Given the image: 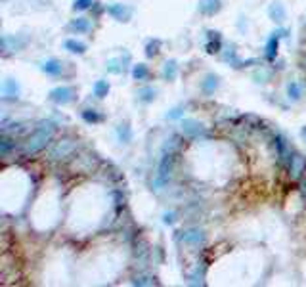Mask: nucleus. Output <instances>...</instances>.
<instances>
[{"mask_svg":"<svg viewBox=\"0 0 306 287\" xmlns=\"http://www.w3.org/2000/svg\"><path fill=\"white\" fill-rule=\"evenodd\" d=\"M63 48L71 54H77V56H82V54H86V44L77 40V38H67L65 43H63Z\"/></svg>","mask_w":306,"mask_h":287,"instance_id":"22","label":"nucleus"},{"mask_svg":"<svg viewBox=\"0 0 306 287\" xmlns=\"http://www.w3.org/2000/svg\"><path fill=\"white\" fill-rule=\"evenodd\" d=\"M48 98L50 102H54L56 105H67L71 102H75L77 98V90L69 85H61V87H56L48 92Z\"/></svg>","mask_w":306,"mask_h":287,"instance_id":"4","label":"nucleus"},{"mask_svg":"<svg viewBox=\"0 0 306 287\" xmlns=\"http://www.w3.org/2000/svg\"><path fill=\"white\" fill-rule=\"evenodd\" d=\"M77 148H79L77 140L61 138V140H58V142H54V146L50 148V151H48V159H50V161H58V163H61V161H69V159L75 157Z\"/></svg>","mask_w":306,"mask_h":287,"instance_id":"2","label":"nucleus"},{"mask_svg":"<svg viewBox=\"0 0 306 287\" xmlns=\"http://www.w3.org/2000/svg\"><path fill=\"white\" fill-rule=\"evenodd\" d=\"M274 144H276V153H278V163L281 167L287 169L289 161H291V155H293V149L287 144V140L283 138L281 134H276L274 136Z\"/></svg>","mask_w":306,"mask_h":287,"instance_id":"8","label":"nucleus"},{"mask_svg":"<svg viewBox=\"0 0 306 287\" xmlns=\"http://www.w3.org/2000/svg\"><path fill=\"white\" fill-rule=\"evenodd\" d=\"M197 10H199V14L207 16V18L216 16L220 10H222V0H199Z\"/></svg>","mask_w":306,"mask_h":287,"instance_id":"12","label":"nucleus"},{"mask_svg":"<svg viewBox=\"0 0 306 287\" xmlns=\"http://www.w3.org/2000/svg\"><path fill=\"white\" fill-rule=\"evenodd\" d=\"M105 12H107V14H109L113 19H117V21H122V23L130 21L132 14H134V10H132L128 4H122V2H113V4L105 6Z\"/></svg>","mask_w":306,"mask_h":287,"instance_id":"7","label":"nucleus"},{"mask_svg":"<svg viewBox=\"0 0 306 287\" xmlns=\"http://www.w3.org/2000/svg\"><path fill=\"white\" fill-rule=\"evenodd\" d=\"M130 75H132V78H134V80L144 83V80H148V78H149L151 71H149V67L146 65V63H134V65H132Z\"/></svg>","mask_w":306,"mask_h":287,"instance_id":"21","label":"nucleus"},{"mask_svg":"<svg viewBox=\"0 0 306 287\" xmlns=\"http://www.w3.org/2000/svg\"><path fill=\"white\" fill-rule=\"evenodd\" d=\"M220 87V77L218 75H214V73H209V75H205V78L201 80V92L205 96H212Z\"/></svg>","mask_w":306,"mask_h":287,"instance_id":"16","label":"nucleus"},{"mask_svg":"<svg viewBox=\"0 0 306 287\" xmlns=\"http://www.w3.org/2000/svg\"><path fill=\"white\" fill-rule=\"evenodd\" d=\"M300 191H302V195H304V201H306V178L300 180Z\"/></svg>","mask_w":306,"mask_h":287,"instance_id":"34","label":"nucleus"},{"mask_svg":"<svg viewBox=\"0 0 306 287\" xmlns=\"http://www.w3.org/2000/svg\"><path fill=\"white\" fill-rule=\"evenodd\" d=\"M287 173L293 180H302V176L306 174V157L297 153V151H293L291 161L287 165Z\"/></svg>","mask_w":306,"mask_h":287,"instance_id":"6","label":"nucleus"},{"mask_svg":"<svg viewBox=\"0 0 306 287\" xmlns=\"http://www.w3.org/2000/svg\"><path fill=\"white\" fill-rule=\"evenodd\" d=\"M283 36H287V29H276L270 35L268 43L264 46V58L268 61H276L278 58V50H280V40Z\"/></svg>","mask_w":306,"mask_h":287,"instance_id":"5","label":"nucleus"},{"mask_svg":"<svg viewBox=\"0 0 306 287\" xmlns=\"http://www.w3.org/2000/svg\"><path fill=\"white\" fill-rule=\"evenodd\" d=\"M40 71L50 75V77H60L63 73V61L56 60V58H50V60H44L40 63Z\"/></svg>","mask_w":306,"mask_h":287,"instance_id":"14","label":"nucleus"},{"mask_svg":"<svg viewBox=\"0 0 306 287\" xmlns=\"http://www.w3.org/2000/svg\"><path fill=\"white\" fill-rule=\"evenodd\" d=\"M176 239L188 247H199L205 243V234L201 230H186V232H178Z\"/></svg>","mask_w":306,"mask_h":287,"instance_id":"9","label":"nucleus"},{"mask_svg":"<svg viewBox=\"0 0 306 287\" xmlns=\"http://www.w3.org/2000/svg\"><path fill=\"white\" fill-rule=\"evenodd\" d=\"M163 222H165V224H172V222H174V213H165V215H163Z\"/></svg>","mask_w":306,"mask_h":287,"instance_id":"32","label":"nucleus"},{"mask_svg":"<svg viewBox=\"0 0 306 287\" xmlns=\"http://www.w3.org/2000/svg\"><path fill=\"white\" fill-rule=\"evenodd\" d=\"M94 4V0H75L73 2V10L75 12H84V10H90Z\"/></svg>","mask_w":306,"mask_h":287,"instance_id":"30","label":"nucleus"},{"mask_svg":"<svg viewBox=\"0 0 306 287\" xmlns=\"http://www.w3.org/2000/svg\"><path fill=\"white\" fill-rule=\"evenodd\" d=\"M109 90H111L109 80H105V78H98L96 83H94V87H92V94L96 96L98 100H104L105 96L109 94Z\"/></svg>","mask_w":306,"mask_h":287,"instance_id":"23","label":"nucleus"},{"mask_svg":"<svg viewBox=\"0 0 306 287\" xmlns=\"http://www.w3.org/2000/svg\"><path fill=\"white\" fill-rule=\"evenodd\" d=\"M132 283H134V285H155L157 281H155L153 276H148V274H138V276H134Z\"/></svg>","mask_w":306,"mask_h":287,"instance_id":"29","label":"nucleus"},{"mask_svg":"<svg viewBox=\"0 0 306 287\" xmlns=\"http://www.w3.org/2000/svg\"><path fill=\"white\" fill-rule=\"evenodd\" d=\"M182 115H184L182 109H180V107H176V109H172L170 113H166V119H180Z\"/></svg>","mask_w":306,"mask_h":287,"instance_id":"31","label":"nucleus"},{"mask_svg":"<svg viewBox=\"0 0 306 287\" xmlns=\"http://www.w3.org/2000/svg\"><path fill=\"white\" fill-rule=\"evenodd\" d=\"M92 157H94V155H92ZM92 157H90V155L77 157V161H75V169H77L79 173H82V174L92 173V171H94V165H92Z\"/></svg>","mask_w":306,"mask_h":287,"instance_id":"25","label":"nucleus"},{"mask_svg":"<svg viewBox=\"0 0 306 287\" xmlns=\"http://www.w3.org/2000/svg\"><path fill=\"white\" fill-rule=\"evenodd\" d=\"M174 155H176V151L163 149V157H161L157 176H155V188H157V190H161V186H165V184L168 182V176L172 173V165H174Z\"/></svg>","mask_w":306,"mask_h":287,"instance_id":"3","label":"nucleus"},{"mask_svg":"<svg viewBox=\"0 0 306 287\" xmlns=\"http://www.w3.org/2000/svg\"><path fill=\"white\" fill-rule=\"evenodd\" d=\"M54 134H56V122L52 121L38 122V127L29 134V138H27L25 144H23V153H25V155H36V153H40V151L46 149V146L52 142Z\"/></svg>","mask_w":306,"mask_h":287,"instance_id":"1","label":"nucleus"},{"mask_svg":"<svg viewBox=\"0 0 306 287\" xmlns=\"http://www.w3.org/2000/svg\"><path fill=\"white\" fill-rule=\"evenodd\" d=\"M117 138H119L121 144H130L132 142V129L128 122H121L117 127Z\"/></svg>","mask_w":306,"mask_h":287,"instance_id":"26","label":"nucleus"},{"mask_svg":"<svg viewBox=\"0 0 306 287\" xmlns=\"http://www.w3.org/2000/svg\"><path fill=\"white\" fill-rule=\"evenodd\" d=\"M161 48H163V40L161 38H149L148 43H146L144 52H146L148 58H157L159 54H161Z\"/></svg>","mask_w":306,"mask_h":287,"instance_id":"24","label":"nucleus"},{"mask_svg":"<svg viewBox=\"0 0 306 287\" xmlns=\"http://www.w3.org/2000/svg\"><path fill=\"white\" fill-rule=\"evenodd\" d=\"M300 96H302V88H300V85H298L297 80H289L287 83V98L289 100L298 102V100H300Z\"/></svg>","mask_w":306,"mask_h":287,"instance_id":"28","label":"nucleus"},{"mask_svg":"<svg viewBox=\"0 0 306 287\" xmlns=\"http://www.w3.org/2000/svg\"><path fill=\"white\" fill-rule=\"evenodd\" d=\"M130 60V54L126 52V56H124V60H122V56L121 58H111V60L105 63V69H107V73H113V75H121L122 71H124V61H128Z\"/></svg>","mask_w":306,"mask_h":287,"instance_id":"18","label":"nucleus"},{"mask_svg":"<svg viewBox=\"0 0 306 287\" xmlns=\"http://www.w3.org/2000/svg\"><path fill=\"white\" fill-rule=\"evenodd\" d=\"M92 8H94V14H96V18L98 16H100V14H102V12H104V6H102V4H100V2H94V4H92Z\"/></svg>","mask_w":306,"mask_h":287,"instance_id":"33","label":"nucleus"},{"mask_svg":"<svg viewBox=\"0 0 306 287\" xmlns=\"http://www.w3.org/2000/svg\"><path fill=\"white\" fill-rule=\"evenodd\" d=\"M268 18L274 21V23H283L287 19V10L281 4L280 0H274L268 6Z\"/></svg>","mask_w":306,"mask_h":287,"instance_id":"11","label":"nucleus"},{"mask_svg":"<svg viewBox=\"0 0 306 287\" xmlns=\"http://www.w3.org/2000/svg\"><path fill=\"white\" fill-rule=\"evenodd\" d=\"M69 31H73V33H77V35H86V33H90L92 31V21L88 18H75L69 21Z\"/></svg>","mask_w":306,"mask_h":287,"instance_id":"15","label":"nucleus"},{"mask_svg":"<svg viewBox=\"0 0 306 287\" xmlns=\"http://www.w3.org/2000/svg\"><path fill=\"white\" fill-rule=\"evenodd\" d=\"M155 96H157V90L153 87H144L138 90V100L142 104H151L155 100Z\"/></svg>","mask_w":306,"mask_h":287,"instance_id":"27","label":"nucleus"},{"mask_svg":"<svg viewBox=\"0 0 306 287\" xmlns=\"http://www.w3.org/2000/svg\"><path fill=\"white\" fill-rule=\"evenodd\" d=\"M19 98V85L14 78H6L2 83V100L6 102H14Z\"/></svg>","mask_w":306,"mask_h":287,"instance_id":"13","label":"nucleus"},{"mask_svg":"<svg viewBox=\"0 0 306 287\" xmlns=\"http://www.w3.org/2000/svg\"><path fill=\"white\" fill-rule=\"evenodd\" d=\"M300 134L304 136V140H306V127H302V131H300Z\"/></svg>","mask_w":306,"mask_h":287,"instance_id":"35","label":"nucleus"},{"mask_svg":"<svg viewBox=\"0 0 306 287\" xmlns=\"http://www.w3.org/2000/svg\"><path fill=\"white\" fill-rule=\"evenodd\" d=\"M80 117H82V121L86 122V125H100V122H104V113H100L98 109H82L80 111Z\"/></svg>","mask_w":306,"mask_h":287,"instance_id":"20","label":"nucleus"},{"mask_svg":"<svg viewBox=\"0 0 306 287\" xmlns=\"http://www.w3.org/2000/svg\"><path fill=\"white\" fill-rule=\"evenodd\" d=\"M161 77H163V80H174L176 77H178V61L176 60H166L165 63H163V69H161Z\"/></svg>","mask_w":306,"mask_h":287,"instance_id":"19","label":"nucleus"},{"mask_svg":"<svg viewBox=\"0 0 306 287\" xmlns=\"http://www.w3.org/2000/svg\"><path fill=\"white\" fill-rule=\"evenodd\" d=\"M304 67H306V58H304Z\"/></svg>","mask_w":306,"mask_h":287,"instance_id":"36","label":"nucleus"},{"mask_svg":"<svg viewBox=\"0 0 306 287\" xmlns=\"http://www.w3.org/2000/svg\"><path fill=\"white\" fill-rule=\"evenodd\" d=\"M205 52L214 56V54L222 52V35L214 29L207 31V43H205Z\"/></svg>","mask_w":306,"mask_h":287,"instance_id":"10","label":"nucleus"},{"mask_svg":"<svg viewBox=\"0 0 306 287\" xmlns=\"http://www.w3.org/2000/svg\"><path fill=\"white\" fill-rule=\"evenodd\" d=\"M182 132L190 138H197L201 132H205L201 122H197L195 119H184L182 121Z\"/></svg>","mask_w":306,"mask_h":287,"instance_id":"17","label":"nucleus"}]
</instances>
